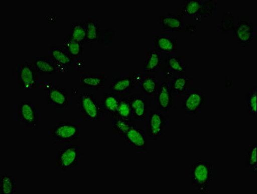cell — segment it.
<instances>
[{"label": "cell", "instance_id": "1", "mask_svg": "<svg viewBox=\"0 0 257 194\" xmlns=\"http://www.w3.org/2000/svg\"><path fill=\"white\" fill-rule=\"evenodd\" d=\"M213 169L210 162L204 160L197 161L191 167V180L199 192L206 193L212 180Z\"/></svg>", "mask_w": 257, "mask_h": 194}, {"label": "cell", "instance_id": "2", "mask_svg": "<svg viewBox=\"0 0 257 194\" xmlns=\"http://www.w3.org/2000/svg\"><path fill=\"white\" fill-rule=\"evenodd\" d=\"M78 105L81 114L90 120L100 119L104 113L102 106L97 101L94 94L90 92H83L80 94Z\"/></svg>", "mask_w": 257, "mask_h": 194}, {"label": "cell", "instance_id": "3", "mask_svg": "<svg viewBox=\"0 0 257 194\" xmlns=\"http://www.w3.org/2000/svg\"><path fill=\"white\" fill-rule=\"evenodd\" d=\"M79 128L77 125L70 122H61L51 130V140L69 143L78 138Z\"/></svg>", "mask_w": 257, "mask_h": 194}, {"label": "cell", "instance_id": "4", "mask_svg": "<svg viewBox=\"0 0 257 194\" xmlns=\"http://www.w3.org/2000/svg\"><path fill=\"white\" fill-rule=\"evenodd\" d=\"M80 157V150L78 145L69 144L58 153L56 156V164L63 171L73 168L78 164Z\"/></svg>", "mask_w": 257, "mask_h": 194}, {"label": "cell", "instance_id": "5", "mask_svg": "<svg viewBox=\"0 0 257 194\" xmlns=\"http://www.w3.org/2000/svg\"><path fill=\"white\" fill-rule=\"evenodd\" d=\"M35 67L29 62H22L18 67L17 78L20 87L22 89L31 90L37 87L38 78Z\"/></svg>", "mask_w": 257, "mask_h": 194}, {"label": "cell", "instance_id": "6", "mask_svg": "<svg viewBox=\"0 0 257 194\" xmlns=\"http://www.w3.org/2000/svg\"><path fill=\"white\" fill-rule=\"evenodd\" d=\"M44 91L46 92L47 103L49 105L55 106L56 109H67L68 107L69 95L66 90L48 84Z\"/></svg>", "mask_w": 257, "mask_h": 194}, {"label": "cell", "instance_id": "7", "mask_svg": "<svg viewBox=\"0 0 257 194\" xmlns=\"http://www.w3.org/2000/svg\"><path fill=\"white\" fill-rule=\"evenodd\" d=\"M204 103V94L198 89H191L186 92L182 101L181 109L185 114H195L201 110Z\"/></svg>", "mask_w": 257, "mask_h": 194}, {"label": "cell", "instance_id": "8", "mask_svg": "<svg viewBox=\"0 0 257 194\" xmlns=\"http://www.w3.org/2000/svg\"><path fill=\"white\" fill-rule=\"evenodd\" d=\"M166 127V119L163 115L155 110H151L149 114L147 126L149 137L152 140L161 139Z\"/></svg>", "mask_w": 257, "mask_h": 194}, {"label": "cell", "instance_id": "9", "mask_svg": "<svg viewBox=\"0 0 257 194\" xmlns=\"http://www.w3.org/2000/svg\"><path fill=\"white\" fill-rule=\"evenodd\" d=\"M20 120L27 127L38 129V116L37 108L31 101H22L20 104Z\"/></svg>", "mask_w": 257, "mask_h": 194}, {"label": "cell", "instance_id": "10", "mask_svg": "<svg viewBox=\"0 0 257 194\" xmlns=\"http://www.w3.org/2000/svg\"><path fill=\"white\" fill-rule=\"evenodd\" d=\"M51 62L57 67L58 73H65L73 63V57L61 47H51Z\"/></svg>", "mask_w": 257, "mask_h": 194}, {"label": "cell", "instance_id": "11", "mask_svg": "<svg viewBox=\"0 0 257 194\" xmlns=\"http://www.w3.org/2000/svg\"><path fill=\"white\" fill-rule=\"evenodd\" d=\"M233 37L237 38L238 44L246 46L249 43L253 40V25L244 20H240L233 29Z\"/></svg>", "mask_w": 257, "mask_h": 194}, {"label": "cell", "instance_id": "12", "mask_svg": "<svg viewBox=\"0 0 257 194\" xmlns=\"http://www.w3.org/2000/svg\"><path fill=\"white\" fill-rule=\"evenodd\" d=\"M172 94L168 83H160L155 94V103L159 107L160 111L168 112L173 107Z\"/></svg>", "mask_w": 257, "mask_h": 194}, {"label": "cell", "instance_id": "13", "mask_svg": "<svg viewBox=\"0 0 257 194\" xmlns=\"http://www.w3.org/2000/svg\"><path fill=\"white\" fill-rule=\"evenodd\" d=\"M123 138L135 150H146L147 149V139L144 130L137 129L134 127L128 131Z\"/></svg>", "mask_w": 257, "mask_h": 194}, {"label": "cell", "instance_id": "14", "mask_svg": "<svg viewBox=\"0 0 257 194\" xmlns=\"http://www.w3.org/2000/svg\"><path fill=\"white\" fill-rule=\"evenodd\" d=\"M186 65L182 62L181 58L178 56L168 55L165 58V67L164 69V76L171 78L173 74H184L186 73Z\"/></svg>", "mask_w": 257, "mask_h": 194}, {"label": "cell", "instance_id": "15", "mask_svg": "<svg viewBox=\"0 0 257 194\" xmlns=\"http://www.w3.org/2000/svg\"><path fill=\"white\" fill-rule=\"evenodd\" d=\"M161 28L167 31H180L186 26L181 15L175 13H169L160 18Z\"/></svg>", "mask_w": 257, "mask_h": 194}, {"label": "cell", "instance_id": "16", "mask_svg": "<svg viewBox=\"0 0 257 194\" xmlns=\"http://www.w3.org/2000/svg\"><path fill=\"white\" fill-rule=\"evenodd\" d=\"M155 49L161 52H164L168 55L175 53L177 49V42L173 38L162 34V35L155 37Z\"/></svg>", "mask_w": 257, "mask_h": 194}, {"label": "cell", "instance_id": "17", "mask_svg": "<svg viewBox=\"0 0 257 194\" xmlns=\"http://www.w3.org/2000/svg\"><path fill=\"white\" fill-rule=\"evenodd\" d=\"M135 78L131 77H115L109 85L110 91L117 94L128 93L135 87Z\"/></svg>", "mask_w": 257, "mask_h": 194}, {"label": "cell", "instance_id": "18", "mask_svg": "<svg viewBox=\"0 0 257 194\" xmlns=\"http://www.w3.org/2000/svg\"><path fill=\"white\" fill-rule=\"evenodd\" d=\"M162 53L157 49H151L144 63V73H152L156 72L161 67Z\"/></svg>", "mask_w": 257, "mask_h": 194}, {"label": "cell", "instance_id": "19", "mask_svg": "<svg viewBox=\"0 0 257 194\" xmlns=\"http://www.w3.org/2000/svg\"><path fill=\"white\" fill-rule=\"evenodd\" d=\"M119 100H120V98H119V94L112 92L103 93L101 106H102L104 113L113 116H116Z\"/></svg>", "mask_w": 257, "mask_h": 194}, {"label": "cell", "instance_id": "20", "mask_svg": "<svg viewBox=\"0 0 257 194\" xmlns=\"http://www.w3.org/2000/svg\"><path fill=\"white\" fill-rule=\"evenodd\" d=\"M130 102L132 107V115L135 119H145L147 112V105L145 99L140 96H130Z\"/></svg>", "mask_w": 257, "mask_h": 194}, {"label": "cell", "instance_id": "21", "mask_svg": "<svg viewBox=\"0 0 257 194\" xmlns=\"http://www.w3.org/2000/svg\"><path fill=\"white\" fill-rule=\"evenodd\" d=\"M35 68L40 75H55L58 73L56 65L46 57L36 58Z\"/></svg>", "mask_w": 257, "mask_h": 194}, {"label": "cell", "instance_id": "22", "mask_svg": "<svg viewBox=\"0 0 257 194\" xmlns=\"http://www.w3.org/2000/svg\"><path fill=\"white\" fill-rule=\"evenodd\" d=\"M112 125L114 130L119 135V137H124L128 131L135 127L132 120L121 118L118 116H113L112 119Z\"/></svg>", "mask_w": 257, "mask_h": 194}, {"label": "cell", "instance_id": "23", "mask_svg": "<svg viewBox=\"0 0 257 194\" xmlns=\"http://www.w3.org/2000/svg\"><path fill=\"white\" fill-rule=\"evenodd\" d=\"M105 78L103 76L85 75L81 78V87L90 90H98L104 86Z\"/></svg>", "mask_w": 257, "mask_h": 194}, {"label": "cell", "instance_id": "24", "mask_svg": "<svg viewBox=\"0 0 257 194\" xmlns=\"http://www.w3.org/2000/svg\"><path fill=\"white\" fill-rule=\"evenodd\" d=\"M140 89L146 96H153L156 93V77L155 75H143L139 79Z\"/></svg>", "mask_w": 257, "mask_h": 194}, {"label": "cell", "instance_id": "25", "mask_svg": "<svg viewBox=\"0 0 257 194\" xmlns=\"http://www.w3.org/2000/svg\"><path fill=\"white\" fill-rule=\"evenodd\" d=\"M202 8V0H186L182 7L181 16H195L200 14Z\"/></svg>", "mask_w": 257, "mask_h": 194}, {"label": "cell", "instance_id": "26", "mask_svg": "<svg viewBox=\"0 0 257 194\" xmlns=\"http://www.w3.org/2000/svg\"><path fill=\"white\" fill-rule=\"evenodd\" d=\"M69 36L83 44L88 42L86 24L80 23V22L73 23L71 27V33Z\"/></svg>", "mask_w": 257, "mask_h": 194}, {"label": "cell", "instance_id": "27", "mask_svg": "<svg viewBox=\"0 0 257 194\" xmlns=\"http://www.w3.org/2000/svg\"><path fill=\"white\" fill-rule=\"evenodd\" d=\"M191 81L190 78L180 76L173 78L168 85L172 93H185L187 92V85Z\"/></svg>", "mask_w": 257, "mask_h": 194}, {"label": "cell", "instance_id": "28", "mask_svg": "<svg viewBox=\"0 0 257 194\" xmlns=\"http://www.w3.org/2000/svg\"><path fill=\"white\" fill-rule=\"evenodd\" d=\"M65 46H66V51L72 57L80 58L83 56V43L78 42L68 36L67 42L65 43Z\"/></svg>", "mask_w": 257, "mask_h": 194}, {"label": "cell", "instance_id": "29", "mask_svg": "<svg viewBox=\"0 0 257 194\" xmlns=\"http://www.w3.org/2000/svg\"><path fill=\"white\" fill-rule=\"evenodd\" d=\"M87 29V41L91 42H98L101 35L99 29L98 22L92 19H88L86 21Z\"/></svg>", "mask_w": 257, "mask_h": 194}, {"label": "cell", "instance_id": "30", "mask_svg": "<svg viewBox=\"0 0 257 194\" xmlns=\"http://www.w3.org/2000/svg\"><path fill=\"white\" fill-rule=\"evenodd\" d=\"M16 192V180L11 175H3L0 178V194Z\"/></svg>", "mask_w": 257, "mask_h": 194}, {"label": "cell", "instance_id": "31", "mask_svg": "<svg viewBox=\"0 0 257 194\" xmlns=\"http://www.w3.org/2000/svg\"><path fill=\"white\" fill-rule=\"evenodd\" d=\"M217 4L213 0H202V8L200 14L196 17V20L198 23L202 22L203 19L212 15L213 11L216 10Z\"/></svg>", "mask_w": 257, "mask_h": 194}, {"label": "cell", "instance_id": "32", "mask_svg": "<svg viewBox=\"0 0 257 194\" xmlns=\"http://www.w3.org/2000/svg\"><path fill=\"white\" fill-rule=\"evenodd\" d=\"M132 110L131 107L130 99H120L119 100L118 109H117L116 116L121 118L132 120Z\"/></svg>", "mask_w": 257, "mask_h": 194}, {"label": "cell", "instance_id": "33", "mask_svg": "<svg viewBox=\"0 0 257 194\" xmlns=\"http://www.w3.org/2000/svg\"><path fill=\"white\" fill-rule=\"evenodd\" d=\"M246 166L252 170V172L257 171V147L256 143H254L248 149L246 156Z\"/></svg>", "mask_w": 257, "mask_h": 194}, {"label": "cell", "instance_id": "34", "mask_svg": "<svg viewBox=\"0 0 257 194\" xmlns=\"http://www.w3.org/2000/svg\"><path fill=\"white\" fill-rule=\"evenodd\" d=\"M234 16L231 13H224L222 15L220 26L218 27L222 33L225 34L232 31L234 26Z\"/></svg>", "mask_w": 257, "mask_h": 194}, {"label": "cell", "instance_id": "35", "mask_svg": "<svg viewBox=\"0 0 257 194\" xmlns=\"http://www.w3.org/2000/svg\"><path fill=\"white\" fill-rule=\"evenodd\" d=\"M257 92L256 88H252L251 91L246 94V103L247 112L249 114L256 115L257 113L256 105Z\"/></svg>", "mask_w": 257, "mask_h": 194}, {"label": "cell", "instance_id": "36", "mask_svg": "<svg viewBox=\"0 0 257 194\" xmlns=\"http://www.w3.org/2000/svg\"><path fill=\"white\" fill-rule=\"evenodd\" d=\"M115 36L114 29H107L101 33V37L98 40L99 44L108 45L111 42L112 38Z\"/></svg>", "mask_w": 257, "mask_h": 194}]
</instances>
